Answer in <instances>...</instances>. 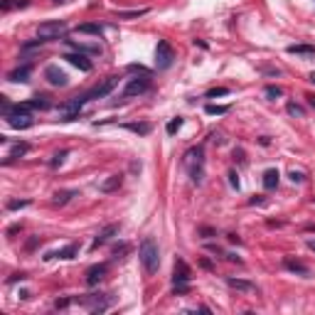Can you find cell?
<instances>
[{"label":"cell","instance_id":"obj_1","mask_svg":"<svg viewBox=\"0 0 315 315\" xmlns=\"http://www.w3.org/2000/svg\"><path fill=\"white\" fill-rule=\"evenodd\" d=\"M138 256H140V263H143L145 273L153 276L158 271V266H160V251H158V244H155L153 236H145V239L140 242Z\"/></svg>","mask_w":315,"mask_h":315},{"label":"cell","instance_id":"obj_2","mask_svg":"<svg viewBox=\"0 0 315 315\" xmlns=\"http://www.w3.org/2000/svg\"><path fill=\"white\" fill-rule=\"evenodd\" d=\"M185 168L190 170L192 182L200 185L202 182V168H205V158H202V148H190L185 153Z\"/></svg>","mask_w":315,"mask_h":315},{"label":"cell","instance_id":"obj_3","mask_svg":"<svg viewBox=\"0 0 315 315\" xmlns=\"http://www.w3.org/2000/svg\"><path fill=\"white\" fill-rule=\"evenodd\" d=\"M69 32V27H67V22H62V20H54V22H42L37 27V37L39 39H45V42H52V39H59V37H64Z\"/></svg>","mask_w":315,"mask_h":315},{"label":"cell","instance_id":"obj_4","mask_svg":"<svg viewBox=\"0 0 315 315\" xmlns=\"http://www.w3.org/2000/svg\"><path fill=\"white\" fill-rule=\"evenodd\" d=\"M89 101V96L84 94V96H74V99H69V101H64L62 106H59V116H62V121H74V118L79 116V111L84 108V104Z\"/></svg>","mask_w":315,"mask_h":315},{"label":"cell","instance_id":"obj_5","mask_svg":"<svg viewBox=\"0 0 315 315\" xmlns=\"http://www.w3.org/2000/svg\"><path fill=\"white\" fill-rule=\"evenodd\" d=\"M173 59H175V52H173L170 42L160 39V42H158V47H155V67H158V69H168V67L173 64Z\"/></svg>","mask_w":315,"mask_h":315},{"label":"cell","instance_id":"obj_6","mask_svg":"<svg viewBox=\"0 0 315 315\" xmlns=\"http://www.w3.org/2000/svg\"><path fill=\"white\" fill-rule=\"evenodd\" d=\"M150 89V76L143 74V76H136L128 82V87L123 89V99H133V96H140Z\"/></svg>","mask_w":315,"mask_h":315},{"label":"cell","instance_id":"obj_7","mask_svg":"<svg viewBox=\"0 0 315 315\" xmlns=\"http://www.w3.org/2000/svg\"><path fill=\"white\" fill-rule=\"evenodd\" d=\"M173 283H175V291L177 293H185L187 291V283H190V266L177 259L175 261V276H173Z\"/></svg>","mask_w":315,"mask_h":315},{"label":"cell","instance_id":"obj_8","mask_svg":"<svg viewBox=\"0 0 315 315\" xmlns=\"http://www.w3.org/2000/svg\"><path fill=\"white\" fill-rule=\"evenodd\" d=\"M116 84H118V76H106L101 84H96V87L87 94V96H89V101H91V99H104V96H108V94L116 89Z\"/></svg>","mask_w":315,"mask_h":315},{"label":"cell","instance_id":"obj_9","mask_svg":"<svg viewBox=\"0 0 315 315\" xmlns=\"http://www.w3.org/2000/svg\"><path fill=\"white\" fill-rule=\"evenodd\" d=\"M82 305H87L91 313H104L111 303H113V298L111 296H101V293H96V296H89V298H84V300H79Z\"/></svg>","mask_w":315,"mask_h":315},{"label":"cell","instance_id":"obj_10","mask_svg":"<svg viewBox=\"0 0 315 315\" xmlns=\"http://www.w3.org/2000/svg\"><path fill=\"white\" fill-rule=\"evenodd\" d=\"M121 231V224H106L99 234H96V239L91 242V249H99V246H104L108 239H113V236Z\"/></svg>","mask_w":315,"mask_h":315},{"label":"cell","instance_id":"obj_11","mask_svg":"<svg viewBox=\"0 0 315 315\" xmlns=\"http://www.w3.org/2000/svg\"><path fill=\"white\" fill-rule=\"evenodd\" d=\"M45 79H47L52 87H67V82H69V76H67L57 64H50V67L45 69Z\"/></svg>","mask_w":315,"mask_h":315},{"label":"cell","instance_id":"obj_12","mask_svg":"<svg viewBox=\"0 0 315 315\" xmlns=\"http://www.w3.org/2000/svg\"><path fill=\"white\" fill-rule=\"evenodd\" d=\"M62 59H67L69 64H74L76 69H82V71H91V69H94V64L89 62V57H87L84 52H69V54H64Z\"/></svg>","mask_w":315,"mask_h":315},{"label":"cell","instance_id":"obj_13","mask_svg":"<svg viewBox=\"0 0 315 315\" xmlns=\"http://www.w3.org/2000/svg\"><path fill=\"white\" fill-rule=\"evenodd\" d=\"M106 273H108V263L91 266V268L87 271V286H89V288L99 286V281H104V276H106Z\"/></svg>","mask_w":315,"mask_h":315},{"label":"cell","instance_id":"obj_14","mask_svg":"<svg viewBox=\"0 0 315 315\" xmlns=\"http://www.w3.org/2000/svg\"><path fill=\"white\" fill-rule=\"evenodd\" d=\"M22 111H47L52 104H50V99L47 96H35V99H30V101H22V104H18Z\"/></svg>","mask_w":315,"mask_h":315},{"label":"cell","instance_id":"obj_15","mask_svg":"<svg viewBox=\"0 0 315 315\" xmlns=\"http://www.w3.org/2000/svg\"><path fill=\"white\" fill-rule=\"evenodd\" d=\"M227 283H229V288H234V291H242V293H256V286H254L251 281H244V279H234V276H229Z\"/></svg>","mask_w":315,"mask_h":315},{"label":"cell","instance_id":"obj_16","mask_svg":"<svg viewBox=\"0 0 315 315\" xmlns=\"http://www.w3.org/2000/svg\"><path fill=\"white\" fill-rule=\"evenodd\" d=\"M121 185H123V175H111V177H106V180L99 185V190H101L104 194H108V192H116Z\"/></svg>","mask_w":315,"mask_h":315},{"label":"cell","instance_id":"obj_17","mask_svg":"<svg viewBox=\"0 0 315 315\" xmlns=\"http://www.w3.org/2000/svg\"><path fill=\"white\" fill-rule=\"evenodd\" d=\"M76 254H79V244H69V246L59 249V251H52V254H47L45 259H74Z\"/></svg>","mask_w":315,"mask_h":315},{"label":"cell","instance_id":"obj_18","mask_svg":"<svg viewBox=\"0 0 315 315\" xmlns=\"http://www.w3.org/2000/svg\"><path fill=\"white\" fill-rule=\"evenodd\" d=\"M288 54H298V57H305V59H315V47H310V45H291V47H288Z\"/></svg>","mask_w":315,"mask_h":315},{"label":"cell","instance_id":"obj_19","mask_svg":"<svg viewBox=\"0 0 315 315\" xmlns=\"http://www.w3.org/2000/svg\"><path fill=\"white\" fill-rule=\"evenodd\" d=\"M30 64H25V67H18V69H13L10 74H8V79H10V82H27V79H30Z\"/></svg>","mask_w":315,"mask_h":315},{"label":"cell","instance_id":"obj_20","mask_svg":"<svg viewBox=\"0 0 315 315\" xmlns=\"http://www.w3.org/2000/svg\"><path fill=\"white\" fill-rule=\"evenodd\" d=\"M283 266H286L288 271H293V273H300V276H310V268H308L305 263H300V261H293V259H283Z\"/></svg>","mask_w":315,"mask_h":315},{"label":"cell","instance_id":"obj_21","mask_svg":"<svg viewBox=\"0 0 315 315\" xmlns=\"http://www.w3.org/2000/svg\"><path fill=\"white\" fill-rule=\"evenodd\" d=\"M30 153V143H15L13 148H10V155H8V160L5 163H10V160H15V158H22V155H27Z\"/></svg>","mask_w":315,"mask_h":315},{"label":"cell","instance_id":"obj_22","mask_svg":"<svg viewBox=\"0 0 315 315\" xmlns=\"http://www.w3.org/2000/svg\"><path fill=\"white\" fill-rule=\"evenodd\" d=\"M67 42L71 45L74 52H84V54H101V47L99 45H79V42H71V39H67Z\"/></svg>","mask_w":315,"mask_h":315},{"label":"cell","instance_id":"obj_23","mask_svg":"<svg viewBox=\"0 0 315 315\" xmlns=\"http://www.w3.org/2000/svg\"><path fill=\"white\" fill-rule=\"evenodd\" d=\"M74 32H79V35H96V37H99V35L104 32V27L96 25V22H84V25H79Z\"/></svg>","mask_w":315,"mask_h":315},{"label":"cell","instance_id":"obj_24","mask_svg":"<svg viewBox=\"0 0 315 315\" xmlns=\"http://www.w3.org/2000/svg\"><path fill=\"white\" fill-rule=\"evenodd\" d=\"M276 185H279V170L271 168V170L263 173V187H266V190H273Z\"/></svg>","mask_w":315,"mask_h":315},{"label":"cell","instance_id":"obj_25","mask_svg":"<svg viewBox=\"0 0 315 315\" xmlns=\"http://www.w3.org/2000/svg\"><path fill=\"white\" fill-rule=\"evenodd\" d=\"M30 5V0H3V3H0V8H3L5 13H10V10H15V8H27Z\"/></svg>","mask_w":315,"mask_h":315},{"label":"cell","instance_id":"obj_26","mask_svg":"<svg viewBox=\"0 0 315 315\" xmlns=\"http://www.w3.org/2000/svg\"><path fill=\"white\" fill-rule=\"evenodd\" d=\"M76 194H79L76 190H62V192L54 194V200H52V202H54V205H67V202L71 200V197H76Z\"/></svg>","mask_w":315,"mask_h":315},{"label":"cell","instance_id":"obj_27","mask_svg":"<svg viewBox=\"0 0 315 315\" xmlns=\"http://www.w3.org/2000/svg\"><path fill=\"white\" fill-rule=\"evenodd\" d=\"M286 111H288V116H293V118H305V108H303L300 104H296V101H291V104L286 106Z\"/></svg>","mask_w":315,"mask_h":315},{"label":"cell","instance_id":"obj_28","mask_svg":"<svg viewBox=\"0 0 315 315\" xmlns=\"http://www.w3.org/2000/svg\"><path fill=\"white\" fill-rule=\"evenodd\" d=\"M123 128H128V131H133L138 136H148L150 133V123H126Z\"/></svg>","mask_w":315,"mask_h":315},{"label":"cell","instance_id":"obj_29","mask_svg":"<svg viewBox=\"0 0 315 315\" xmlns=\"http://www.w3.org/2000/svg\"><path fill=\"white\" fill-rule=\"evenodd\" d=\"M205 111H207L210 116H222V113H227V111H229V106H217V104H207V106H205Z\"/></svg>","mask_w":315,"mask_h":315},{"label":"cell","instance_id":"obj_30","mask_svg":"<svg viewBox=\"0 0 315 315\" xmlns=\"http://www.w3.org/2000/svg\"><path fill=\"white\" fill-rule=\"evenodd\" d=\"M69 155V150H59V153H54V158H52V160H50V165L52 168H59L62 163H64V158Z\"/></svg>","mask_w":315,"mask_h":315},{"label":"cell","instance_id":"obj_31","mask_svg":"<svg viewBox=\"0 0 315 315\" xmlns=\"http://www.w3.org/2000/svg\"><path fill=\"white\" fill-rule=\"evenodd\" d=\"M22 207H30V200H10V202H8V210H10V212L22 210Z\"/></svg>","mask_w":315,"mask_h":315},{"label":"cell","instance_id":"obj_32","mask_svg":"<svg viewBox=\"0 0 315 315\" xmlns=\"http://www.w3.org/2000/svg\"><path fill=\"white\" fill-rule=\"evenodd\" d=\"M227 94H229V89L217 87V89H210V91H207V99H217V96H227Z\"/></svg>","mask_w":315,"mask_h":315},{"label":"cell","instance_id":"obj_33","mask_svg":"<svg viewBox=\"0 0 315 315\" xmlns=\"http://www.w3.org/2000/svg\"><path fill=\"white\" fill-rule=\"evenodd\" d=\"M180 128H182V118H180V116H177V118H173V121L168 123V133H170V136H173L175 131H180Z\"/></svg>","mask_w":315,"mask_h":315},{"label":"cell","instance_id":"obj_34","mask_svg":"<svg viewBox=\"0 0 315 315\" xmlns=\"http://www.w3.org/2000/svg\"><path fill=\"white\" fill-rule=\"evenodd\" d=\"M266 96H268V99H279V96H283V89H279V87H266Z\"/></svg>","mask_w":315,"mask_h":315},{"label":"cell","instance_id":"obj_35","mask_svg":"<svg viewBox=\"0 0 315 315\" xmlns=\"http://www.w3.org/2000/svg\"><path fill=\"white\" fill-rule=\"evenodd\" d=\"M148 10H133V13H118V18H138V15H145Z\"/></svg>","mask_w":315,"mask_h":315},{"label":"cell","instance_id":"obj_36","mask_svg":"<svg viewBox=\"0 0 315 315\" xmlns=\"http://www.w3.org/2000/svg\"><path fill=\"white\" fill-rule=\"evenodd\" d=\"M25 279H27L25 273H13L10 279H8V283H15V281H25Z\"/></svg>","mask_w":315,"mask_h":315},{"label":"cell","instance_id":"obj_37","mask_svg":"<svg viewBox=\"0 0 315 315\" xmlns=\"http://www.w3.org/2000/svg\"><path fill=\"white\" fill-rule=\"evenodd\" d=\"M291 180H293V182H303V180H305V175H303V173H296V170H293V173H291Z\"/></svg>","mask_w":315,"mask_h":315},{"label":"cell","instance_id":"obj_38","mask_svg":"<svg viewBox=\"0 0 315 315\" xmlns=\"http://www.w3.org/2000/svg\"><path fill=\"white\" fill-rule=\"evenodd\" d=\"M229 182H231V187L239 190V180H236V173H229Z\"/></svg>","mask_w":315,"mask_h":315},{"label":"cell","instance_id":"obj_39","mask_svg":"<svg viewBox=\"0 0 315 315\" xmlns=\"http://www.w3.org/2000/svg\"><path fill=\"white\" fill-rule=\"evenodd\" d=\"M37 244H39V236H32V239L27 242V249H35Z\"/></svg>","mask_w":315,"mask_h":315},{"label":"cell","instance_id":"obj_40","mask_svg":"<svg viewBox=\"0 0 315 315\" xmlns=\"http://www.w3.org/2000/svg\"><path fill=\"white\" fill-rule=\"evenodd\" d=\"M18 231H20V224H15V227H10V229H8V236H13V234H18Z\"/></svg>","mask_w":315,"mask_h":315},{"label":"cell","instance_id":"obj_41","mask_svg":"<svg viewBox=\"0 0 315 315\" xmlns=\"http://www.w3.org/2000/svg\"><path fill=\"white\" fill-rule=\"evenodd\" d=\"M249 202H251V205H263V200H261V197H259V194H256V197H251V200H249Z\"/></svg>","mask_w":315,"mask_h":315},{"label":"cell","instance_id":"obj_42","mask_svg":"<svg viewBox=\"0 0 315 315\" xmlns=\"http://www.w3.org/2000/svg\"><path fill=\"white\" fill-rule=\"evenodd\" d=\"M229 242H234V244H242V239L236 234H229Z\"/></svg>","mask_w":315,"mask_h":315},{"label":"cell","instance_id":"obj_43","mask_svg":"<svg viewBox=\"0 0 315 315\" xmlns=\"http://www.w3.org/2000/svg\"><path fill=\"white\" fill-rule=\"evenodd\" d=\"M305 99H308V104H310V106H313V108H315V94H308V96H305Z\"/></svg>","mask_w":315,"mask_h":315},{"label":"cell","instance_id":"obj_44","mask_svg":"<svg viewBox=\"0 0 315 315\" xmlns=\"http://www.w3.org/2000/svg\"><path fill=\"white\" fill-rule=\"evenodd\" d=\"M308 249H310V251H315V239H308Z\"/></svg>","mask_w":315,"mask_h":315},{"label":"cell","instance_id":"obj_45","mask_svg":"<svg viewBox=\"0 0 315 315\" xmlns=\"http://www.w3.org/2000/svg\"><path fill=\"white\" fill-rule=\"evenodd\" d=\"M308 79H310V82H313V84H315V71H313V74H310V76H308Z\"/></svg>","mask_w":315,"mask_h":315},{"label":"cell","instance_id":"obj_46","mask_svg":"<svg viewBox=\"0 0 315 315\" xmlns=\"http://www.w3.org/2000/svg\"><path fill=\"white\" fill-rule=\"evenodd\" d=\"M52 3H64V0H52Z\"/></svg>","mask_w":315,"mask_h":315}]
</instances>
